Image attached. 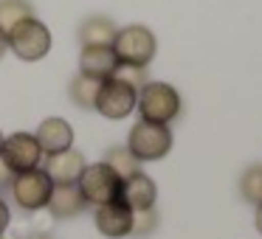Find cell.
Segmentation results:
<instances>
[{
    "label": "cell",
    "mask_w": 262,
    "mask_h": 239,
    "mask_svg": "<svg viewBox=\"0 0 262 239\" xmlns=\"http://www.w3.org/2000/svg\"><path fill=\"white\" fill-rule=\"evenodd\" d=\"M136 110L141 113V121H152V124H172L181 115L183 102L181 93L166 82H147L138 90Z\"/></svg>",
    "instance_id": "6da1fadb"
},
{
    "label": "cell",
    "mask_w": 262,
    "mask_h": 239,
    "mask_svg": "<svg viewBox=\"0 0 262 239\" xmlns=\"http://www.w3.org/2000/svg\"><path fill=\"white\" fill-rule=\"evenodd\" d=\"M6 40H9V51L17 59H23V62H40V59H46L54 45L51 29L37 17H29L23 23H17L6 34Z\"/></svg>",
    "instance_id": "7a4b0ae2"
},
{
    "label": "cell",
    "mask_w": 262,
    "mask_h": 239,
    "mask_svg": "<svg viewBox=\"0 0 262 239\" xmlns=\"http://www.w3.org/2000/svg\"><path fill=\"white\" fill-rule=\"evenodd\" d=\"M172 130L169 124H152V121H136L127 135V149L136 155L141 163H152V160H164L172 152Z\"/></svg>",
    "instance_id": "3957f363"
},
{
    "label": "cell",
    "mask_w": 262,
    "mask_h": 239,
    "mask_svg": "<svg viewBox=\"0 0 262 239\" xmlns=\"http://www.w3.org/2000/svg\"><path fill=\"white\" fill-rule=\"evenodd\" d=\"M113 51L119 57V65H133V68H147L155 59L158 51V40L147 26H124V29L116 31L113 40Z\"/></svg>",
    "instance_id": "277c9868"
},
{
    "label": "cell",
    "mask_w": 262,
    "mask_h": 239,
    "mask_svg": "<svg viewBox=\"0 0 262 239\" xmlns=\"http://www.w3.org/2000/svg\"><path fill=\"white\" fill-rule=\"evenodd\" d=\"M51 177L46 175V169H29V172H20V175L12 177V186H9V194H12L14 205L23 208L26 214L31 211H40L46 208L48 197H51Z\"/></svg>",
    "instance_id": "5b68a950"
},
{
    "label": "cell",
    "mask_w": 262,
    "mask_h": 239,
    "mask_svg": "<svg viewBox=\"0 0 262 239\" xmlns=\"http://www.w3.org/2000/svg\"><path fill=\"white\" fill-rule=\"evenodd\" d=\"M82 197H85L88 205H104V203H113L119 200V192H121V177L110 169L107 163H88L82 169L79 180Z\"/></svg>",
    "instance_id": "8992f818"
},
{
    "label": "cell",
    "mask_w": 262,
    "mask_h": 239,
    "mask_svg": "<svg viewBox=\"0 0 262 239\" xmlns=\"http://www.w3.org/2000/svg\"><path fill=\"white\" fill-rule=\"evenodd\" d=\"M136 99H138V90L133 85H127L124 79L119 76H110L99 85V96H96V107L104 118L110 121H121L136 110Z\"/></svg>",
    "instance_id": "52a82bcc"
},
{
    "label": "cell",
    "mask_w": 262,
    "mask_h": 239,
    "mask_svg": "<svg viewBox=\"0 0 262 239\" xmlns=\"http://www.w3.org/2000/svg\"><path fill=\"white\" fill-rule=\"evenodd\" d=\"M0 160L14 172H29L37 169L42 160V149L37 144V138L31 132H12V135L3 138V149H0Z\"/></svg>",
    "instance_id": "ba28073f"
},
{
    "label": "cell",
    "mask_w": 262,
    "mask_h": 239,
    "mask_svg": "<svg viewBox=\"0 0 262 239\" xmlns=\"http://www.w3.org/2000/svg\"><path fill=\"white\" fill-rule=\"evenodd\" d=\"M93 222H96V231L102 233V236L124 239V236H130V231H133V208H127L121 200L96 205Z\"/></svg>",
    "instance_id": "9c48e42d"
},
{
    "label": "cell",
    "mask_w": 262,
    "mask_h": 239,
    "mask_svg": "<svg viewBox=\"0 0 262 239\" xmlns=\"http://www.w3.org/2000/svg\"><path fill=\"white\" fill-rule=\"evenodd\" d=\"M116 68H119V57H116L113 45H82L79 74L104 82L116 74Z\"/></svg>",
    "instance_id": "30bf717a"
},
{
    "label": "cell",
    "mask_w": 262,
    "mask_h": 239,
    "mask_svg": "<svg viewBox=\"0 0 262 239\" xmlns=\"http://www.w3.org/2000/svg\"><path fill=\"white\" fill-rule=\"evenodd\" d=\"M119 200L133 211H144V208H155V200H158V186L149 175L136 172L133 177L121 180V192Z\"/></svg>",
    "instance_id": "8fae6325"
},
{
    "label": "cell",
    "mask_w": 262,
    "mask_h": 239,
    "mask_svg": "<svg viewBox=\"0 0 262 239\" xmlns=\"http://www.w3.org/2000/svg\"><path fill=\"white\" fill-rule=\"evenodd\" d=\"M85 166H88L85 155L76 152L74 147L62 149V152H54V155H46V175L51 177L54 186H59V183H76Z\"/></svg>",
    "instance_id": "7c38bea8"
},
{
    "label": "cell",
    "mask_w": 262,
    "mask_h": 239,
    "mask_svg": "<svg viewBox=\"0 0 262 239\" xmlns=\"http://www.w3.org/2000/svg\"><path fill=\"white\" fill-rule=\"evenodd\" d=\"M34 138L40 144L42 155H54V152H62V149L74 147V127L65 118H59V115H51V118H46L37 127Z\"/></svg>",
    "instance_id": "4fadbf2b"
},
{
    "label": "cell",
    "mask_w": 262,
    "mask_h": 239,
    "mask_svg": "<svg viewBox=\"0 0 262 239\" xmlns=\"http://www.w3.org/2000/svg\"><path fill=\"white\" fill-rule=\"evenodd\" d=\"M46 208L57 220H74V217H79L88 208V203L76 183H59V186L51 188V197H48Z\"/></svg>",
    "instance_id": "5bb4252c"
},
{
    "label": "cell",
    "mask_w": 262,
    "mask_h": 239,
    "mask_svg": "<svg viewBox=\"0 0 262 239\" xmlns=\"http://www.w3.org/2000/svg\"><path fill=\"white\" fill-rule=\"evenodd\" d=\"M119 26L104 14H91L79 26V42L82 45H113Z\"/></svg>",
    "instance_id": "9a60e30c"
},
{
    "label": "cell",
    "mask_w": 262,
    "mask_h": 239,
    "mask_svg": "<svg viewBox=\"0 0 262 239\" xmlns=\"http://www.w3.org/2000/svg\"><path fill=\"white\" fill-rule=\"evenodd\" d=\"M99 85H102L99 79H91V76L79 74L68 85V99L82 110H93L96 107V96H99Z\"/></svg>",
    "instance_id": "2e32d148"
},
{
    "label": "cell",
    "mask_w": 262,
    "mask_h": 239,
    "mask_svg": "<svg viewBox=\"0 0 262 239\" xmlns=\"http://www.w3.org/2000/svg\"><path fill=\"white\" fill-rule=\"evenodd\" d=\"M102 163H107L110 169L121 177V180H127V177H133L136 172H141V160H138L127 147H110L107 152H104Z\"/></svg>",
    "instance_id": "e0dca14e"
},
{
    "label": "cell",
    "mask_w": 262,
    "mask_h": 239,
    "mask_svg": "<svg viewBox=\"0 0 262 239\" xmlns=\"http://www.w3.org/2000/svg\"><path fill=\"white\" fill-rule=\"evenodd\" d=\"M34 17V6L29 0H0V31L9 34L17 23Z\"/></svg>",
    "instance_id": "ac0fdd59"
},
{
    "label": "cell",
    "mask_w": 262,
    "mask_h": 239,
    "mask_svg": "<svg viewBox=\"0 0 262 239\" xmlns=\"http://www.w3.org/2000/svg\"><path fill=\"white\" fill-rule=\"evenodd\" d=\"M239 194L248 205L262 203V163H254L239 175Z\"/></svg>",
    "instance_id": "d6986e66"
},
{
    "label": "cell",
    "mask_w": 262,
    "mask_h": 239,
    "mask_svg": "<svg viewBox=\"0 0 262 239\" xmlns=\"http://www.w3.org/2000/svg\"><path fill=\"white\" fill-rule=\"evenodd\" d=\"M158 222H161V217H158V211H155V208L133 211V231H130V236L147 239L152 231H158Z\"/></svg>",
    "instance_id": "ffe728a7"
},
{
    "label": "cell",
    "mask_w": 262,
    "mask_h": 239,
    "mask_svg": "<svg viewBox=\"0 0 262 239\" xmlns=\"http://www.w3.org/2000/svg\"><path fill=\"white\" fill-rule=\"evenodd\" d=\"M113 76H119V79H124L127 85H133L136 90H141V87L149 82V79H147V68H133V65H119Z\"/></svg>",
    "instance_id": "44dd1931"
},
{
    "label": "cell",
    "mask_w": 262,
    "mask_h": 239,
    "mask_svg": "<svg viewBox=\"0 0 262 239\" xmlns=\"http://www.w3.org/2000/svg\"><path fill=\"white\" fill-rule=\"evenodd\" d=\"M9 222H12V211H9V203L0 197V233H6Z\"/></svg>",
    "instance_id": "7402d4cb"
},
{
    "label": "cell",
    "mask_w": 262,
    "mask_h": 239,
    "mask_svg": "<svg viewBox=\"0 0 262 239\" xmlns=\"http://www.w3.org/2000/svg\"><path fill=\"white\" fill-rule=\"evenodd\" d=\"M12 177H14V172L0 160V192H6V188L12 186Z\"/></svg>",
    "instance_id": "603a6c76"
},
{
    "label": "cell",
    "mask_w": 262,
    "mask_h": 239,
    "mask_svg": "<svg viewBox=\"0 0 262 239\" xmlns=\"http://www.w3.org/2000/svg\"><path fill=\"white\" fill-rule=\"evenodd\" d=\"M254 208H256V214H254V222H256V231L262 233V203H259V205H254Z\"/></svg>",
    "instance_id": "cb8c5ba5"
},
{
    "label": "cell",
    "mask_w": 262,
    "mask_h": 239,
    "mask_svg": "<svg viewBox=\"0 0 262 239\" xmlns=\"http://www.w3.org/2000/svg\"><path fill=\"white\" fill-rule=\"evenodd\" d=\"M6 51H9V40H6V34L0 31V59L6 57Z\"/></svg>",
    "instance_id": "d4e9b609"
},
{
    "label": "cell",
    "mask_w": 262,
    "mask_h": 239,
    "mask_svg": "<svg viewBox=\"0 0 262 239\" xmlns=\"http://www.w3.org/2000/svg\"><path fill=\"white\" fill-rule=\"evenodd\" d=\"M31 239H54L51 233H37V236H31Z\"/></svg>",
    "instance_id": "484cf974"
},
{
    "label": "cell",
    "mask_w": 262,
    "mask_h": 239,
    "mask_svg": "<svg viewBox=\"0 0 262 239\" xmlns=\"http://www.w3.org/2000/svg\"><path fill=\"white\" fill-rule=\"evenodd\" d=\"M0 149H3V132H0Z\"/></svg>",
    "instance_id": "4316f807"
},
{
    "label": "cell",
    "mask_w": 262,
    "mask_h": 239,
    "mask_svg": "<svg viewBox=\"0 0 262 239\" xmlns=\"http://www.w3.org/2000/svg\"><path fill=\"white\" fill-rule=\"evenodd\" d=\"M0 239H3V233H0Z\"/></svg>",
    "instance_id": "83f0119b"
}]
</instances>
